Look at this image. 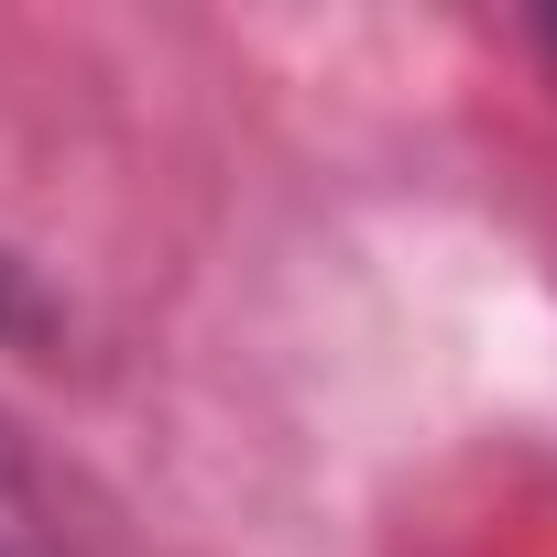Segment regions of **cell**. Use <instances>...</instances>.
Listing matches in <instances>:
<instances>
[{"label":"cell","instance_id":"7a4b0ae2","mask_svg":"<svg viewBox=\"0 0 557 557\" xmlns=\"http://www.w3.org/2000/svg\"><path fill=\"white\" fill-rule=\"evenodd\" d=\"M0 339H23V350L55 339V307H45V285H34L23 251H0Z\"/></svg>","mask_w":557,"mask_h":557},{"label":"cell","instance_id":"6da1fadb","mask_svg":"<svg viewBox=\"0 0 557 557\" xmlns=\"http://www.w3.org/2000/svg\"><path fill=\"white\" fill-rule=\"evenodd\" d=\"M0 557H66V524H55L34 459L12 448V426H0Z\"/></svg>","mask_w":557,"mask_h":557}]
</instances>
